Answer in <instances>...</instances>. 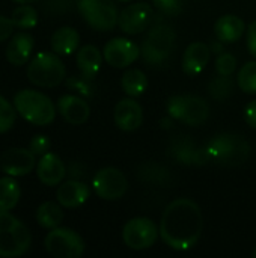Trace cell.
Returning a JSON list of instances; mask_svg holds the SVG:
<instances>
[{
	"mask_svg": "<svg viewBox=\"0 0 256 258\" xmlns=\"http://www.w3.org/2000/svg\"><path fill=\"white\" fill-rule=\"evenodd\" d=\"M204 216L201 207L190 198H177L166 206L160 221L161 240L175 251L193 248L202 234Z\"/></svg>",
	"mask_w": 256,
	"mask_h": 258,
	"instance_id": "1",
	"label": "cell"
},
{
	"mask_svg": "<svg viewBox=\"0 0 256 258\" xmlns=\"http://www.w3.org/2000/svg\"><path fill=\"white\" fill-rule=\"evenodd\" d=\"M17 113L27 122L45 127L56 118V106L50 97L35 89H21L14 97Z\"/></svg>",
	"mask_w": 256,
	"mask_h": 258,
	"instance_id": "2",
	"label": "cell"
},
{
	"mask_svg": "<svg viewBox=\"0 0 256 258\" xmlns=\"http://www.w3.org/2000/svg\"><path fill=\"white\" fill-rule=\"evenodd\" d=\"M177 42V33L170 24L157 23L149 29L140 45L142 59L151 67H161L172 56Z\"/></svg>",
	"mask_w": 256,
	"mask_h": 258,
	"instance_id": "3",
	"label": "cell"
},
{
	"mask_svg": "<svg viewBox=\"0 0 256 258\" xmlns=\"http://www.w3.org/2000/svg\"><path fill=\"white\" fill-rule=\"evenodd\" d=\"M32 245L29 228L9 212L0 210V258L24 255Z\"/></svg>",
	"mask_w": 256,
	"mask_h": 258,
	"instance_id": "4",
	"label": "cell"
},
{
	"mask_svg": "<svg viewBox=\"0 0 256 258\" xmlns=\"http://www.w3.org/2000/svg\"><path fill=\"white\" fill-rule=\"evenodd\" d=\"M27 79L39 88H54L66 77V68L62 59L54 51L36 53L27 65Z\"/></svg>",
	"mask_w": 256,
	"mask_h": 258,
	"instance_id": "5",
	"label": "cell"
},
{
	"mask_svg": "<svg viewBox=\"0 0 256 258\" xmlns=\"http://www.w3.org/2000/svg\"><path fill=\"white\" fill-rule=\"evenodd\" d=\"M207 148L210 162L223 166H237L247 160L250 147L244 138L231 133H220L214 136Z\"/></svg>",
	"mask_w": 256,
	"mask_h": 258,
	"instance_id": "6",
	"label": "cell"
},
{
	"mask_svg": "<svg viewBox=\"0 0 256 258\" xmlns=\"http://www.w3.org/2000/svg\"><path fill=\"white\" fill-rule=\"evenodd\" d=\"M166 109L172 119L195 127L202 125L210 116L208 103L198 95H174L167 100Z\"/></svg>",
	"mask_w": 256,
	"mask_h": 258,
	"instance_id": "7",
	"label": "cell"
},
{
	"mask_svg": "<svg viewBox=\"0 0 256 258\" xmlns=\"http://www.w3.org/2000/svg\"><path fill=\"white\" fill-rule=\"evenodd\" d=\"M77 8L83 20L98 32H110L118 26L119 12L112 0H78Z\"/></svg>",
	"mask_w": 256,
	"mask_h": 258,
	"instance_id": "8",
	"label": "cell"
},
{
	"mask_svg": "<svg viewBox=\"0 0 256 258\" xmlns=\"http://www.w3.org/2000/svg\"><path fill=\"white\" fill-rule=\"evenodd\" d=\"M45 251L54 258H80L84 252V240L69 228H53L44 239Z\"/></svg>",
	"mask_w": 256,
	"mask_h": 258,
	"instance_id": "9",
	"label": "cell"
},
{
	"mask_svg": "<svg viewBox=\"0 0 256 258\" xmlns=\"http://www.w3.org/2000/svg\"><path fill=\"white\" fill-rule=\"evenodd\" d=\"M160 228L149 218H133L122 228V240L125 246L134 251L149 249L155 245Z\"/></svg>",
	"mask_w": 256,
	"mask_h": 258,
	"instance_id": "10",
	"label": "cell"
},
{
	"mask_svg": "<svg viewBox=\"0 0 256 258\" xmlns=\"http://www.w3.org/2000/svg\"><path fill=\"white\" fill-rule=\"evenodd\" d=\"M92 187L98 198L104 201H116L125 195L128 180L125 174L116 168H103L95 174Z\"/></svg>",
	"mask_w": 256,
	"mask_h": 258,
	"instance_id": "11",
	"label": "cell"
},
{
	"mask_svg": "<svg viewBox=\"0 0 256 258\" xmlns=\"http://www.w3.org/2000/svg\"><path fill=\"white\" fill-rule=\"evenodd\" d=\"M154 20H155V14L151 5L140 2L125 6L119 12L118 26L122 32L128 35H137L146 30Z\"/></svg>",
	"mask_w": 256,
	"mask_h": 258,
	"instance_id": "12",
	"label": "cell"
},
{
	"mask_svg": "<svg viewBox=\"0 0 256 258\" xmlns=\"http://www.w3.org/2000/svg\"><path fill=\"white\" fill-rule=\"evenodd\" d=\"M36 163V156L29 148H8L0 154V171L11 177L30 174Z\"/></svg>",
	"mask_w": 256,
	"mask_h": 258,
	"instance_id": "13",
	"label": "cell"
},
{
	"mask_svg": "<svg viewBox=\"0 0 256 258\" xmlns=\"http://www.w3.org/2000/svg\"><path fill=\"white\" fill-rule=\"evenodd\" d=\"M103 56L109 65L125 68L140 56V47L128 38H113L104 45Z\"/></svg>",
	"mask_w": 256,
	"mask_h": 258,
	"instance_id": "14",
	"label": "cell"
},
{
	"mask_svg": "<svg viewBox=\"0 0 256 258\" xmlns=\"http://www.w3.org/2000/svg\"><path fill=\"white\" fill-rule=\"evenodd\" d=\"M115 124L122 132H134L143 122V109L133 98H122L113 110Z\"/></svg>",
	"mask_w": 256,
	"mask_h": 258,
	"instance_id": "15",
	"label": "cell"
},
{
	"mask_svg": "<svg viewBox=\"0 0 256 258\" xmlns=\"http://www.w3.org/2000/svg\"><path fill=\"white\" fill-rule=\"evenodd\" d=\"M36 175L44 186L54 187L62 183L66 175V168L62 159L54 153H47L36 163Z\"/></svg>",
	"mask_w": 256,
	"mask_h": 258,
	"instance_id": "16",
	"label": "cell"
},
{
	"mask_svg": "<svg viewBox=\"0 0 256 258\" xmlns=\"http://www.w3.org/2000/svg\"><path fill=\"white\" fill-rule=\"evenodd\" d=\"M57 110L60 116L71 125L84 124L91 115L88 101L77 95H62L57 100Z\"/></svg>",
	"mask_w": 256,
	"mask_h": 258,
	"instance_id": "17",
	"label": "cell"
},
{
	"mask_svg": "<svg viewBox=\"0 0 256 258\" xmlns=\"http://www.w3.org/2000/svg\"><path fill=\"white\" fill-rule=\"evenodd\" d=\"M169 153L177 162L183 165H204L210 162L207 148H198L196 144H193V141L187 136H178V139L172 142Z\"/></svg>",
	"mask_w": 256,
	"mask_h": 258,
	"instance_id": "18",
	"label": "cell"
},
{
	"mask_svg": "<svg viewBox=\"0 0 256 258\" xmlns=\"http://www.w3.org/2000/svg\"><path fill=\"white\" fill-rule=\"evenodd\" d=\"M91 195V190L86 183L78 180H68L60 183L56 192L57 203L65 209H77L83 206Z\"/></svg>",
	"mask_w": 256,
	"mask_h": 258,
	"instance_id": "19",
	"label": "cell"
},
{
	"mask_svg": "<svg viewBox=\"0 0 256 258\" xmlns=\"http://www.w3.org/2000/svg\"><path fill=\"white\" fill-rule=\"evenodd\" d=\"M210 56L211 48L208 44L201 41L189 44L183 56V71L189 76H198L210 62Z\"/></svg>",
	"mask_w": 256,
	"mask_h": 258,
	"instance_id": "20",
	"label": "cell"
},
{
	"mask_svg": "<svg viewBox=\"0 0 256 258\" xmlns=\"http://www.w3.org/2000/svg\"><path fill=\"white\" fill-rule=\"evenodd\" d=\"M32 50H33V36L26 32H20L14 35L8 42L5 56L11 65L21 67L29 62Z\"/></svg>",
	"mask_w": 256,
	"mask_h": 258,
	"instance_id": "21",
	"label": "cell"
},
{
	"mask_svg": "<svg viewBox=\"0 0 256 258\" xmlns=\"http://www.w3.org/2000/svg\"><path fill=\"white\" fill-rule=\"evenodd\" d=\"M246 24L243 21V18H240L238 15H234V14H226V15H222L216 24H214V33L216 36L223 41V42H228V44H232V42H237L241 39L243 33L246 32Z\"/></svg>",
	"mask_w": 256,
	"mask_h": 258,
	"instance_id": "22",
	"label": "cell"
},
{
	"mask_svg": "<svg viewBox=\"0 0 256 258\" xmlns=\"http://www.w3.org/2000/svg\"><path fill=\"white\" fill-rule=\"evenodd\" d=\"M51 50L57 53L59 56H69L77 51L80 45V35L72 27H60L57 29L50 39Z\"/></svg>",
	"mask_w": 256,
	"mask_h": 258,
	"instance_id": "23",
	"label": "cell"
},
{
	"mask_svg": "<svg viewBox=\"0 0 256 258\" xmlns=\"http://www.w3.org/2000/svg\"><path fill=\"white\" fill-rule=\"evenodd\" d=\"M75 60H77V67H78L81 76L92 80L101 68L103 53L95 45L88 44V45H83L77 51Z\"/></svg>",
	"mask_w": 256,
	"mask_h": 258,
	"instance_id": "24",
	"label": "cell"
},
{
	"mask_svg": "<svg viewBox=\"0 0 256 258\" xmlns=\"http://www.w3.org/2000/svg\"><path fill=\"white\" fill-rule=\"evenodd\" d=\"M35 219L41 228L45 230H53L57 228L62 221H63V210L59 203L53 201H45L42 203L35 213Z\"/></svg>",
	"mask_w": 256,
	"mask_h": 258,
	"instance_id": "25",
	"label": "cell"
},
{
	"mask_svg": "<svg viewBox=\"0 0 256 258\" xmlns=\"http://www.w3.org/2000/svg\"><path fill=\"white\" fill-rule=\"evenodd\" d=\"M21 198V189L14 177L6 175L0 178V210L11 212L14 210Z\"/></svg>",
	"mask_w": 256,
	"mask_h": 258,
	"instance_id": "26",
	"label": "cell"
},
{
	"mask_svg": "<svg viewBox=\"0 0 256 258\" xmlns=\"http://www.w3.org/2000/svg\"><path fill=\"white\" fill-rule=\"evenodd\" d=\"M121 86L124 89V92L130 97H139L142 95L146 88H148V79H146V74L142 71V70H137V68H131V70H127L124 74H122V79H121Z\"/></svg>",
	"mask_w": 256,
	"mask_h": 258,
	"instance_id": "27",
	"label": "cell"
},
{
	"mask_svg": "<svg viewBox=\"0 0 256 258\" xmlns=\"http://www.w3.org/2000/svg\"><path fill=\"white\" fill-rule=\"evenodd\" d=\"M11 20L18 29H32L38 23V12L33 6H30V3H23L12 11Z\"/></svg>",
	"mask_w": 256,
	"mask_h": 258,
	"instance_id": "28",
	"label": "cell"
},
{
	"mask_svg": "<svg viewBox=\"0 0 256 258\" xmlns=\"http://www.w3.org/2000/svg\"><path fill=\"white\" fill-rule=\"evenodd\" d=\"M234 91V82L231 76L214 77L208 85V92L216 101H225Z\"/></svg>",
	"mask_w": 256,
	"mask_h": 258,
	"instance_id": "29",
	"label": "cell"
},
{
	"mask_svg": "<svg viewBox=\"0 0 256 258\" xmlns=\"http://www.w3.org/2000/svg\"><path fill=\"white\" fill-rule=\"evenodd\" d=\"M237 83L241 91L247 94H256V60H250L238 71Z\"/></svg>",
	"mask_w": 256,
	"mask_h": 258,
	"instance_id": "30",
	"label": "cell"
},
{
	"mask_svg": "<svg viewBox=\"0 0 256 258\" xmlns=\"http://www.w3.org/2000/svg\"><path fill=\"white\" fill-rule=\"evenodd\" d=\"M17 109L0 94V133L9 132L17 119Z\"/></svg>",
	"mask_w": 256,
	"mask_h": 258,
	"instance_id": "31",
	"label": "cell"
},
{
	"mask_svg": "<svg viewBox=\"0 0 256 258\" xmlns=\"http://www.w3.org/2000/svg\"><path fill=\"white\" fill-rule=\"evenodd\" d=\"M237 70V57L232 53H220L216 59V71L219 76H232Z\"/></svg>",
	"mask_w": 256,
	"mask_h": 258,
	"instance_id": "32",
	"label": "cell"
},
{
	"mask_svg": "<svg viewBox=\"0 0 256 258\" xmlns=\"http://www.w3.org/2000/svg\"><path fill=\"white\" fill-rule=\"evenodd\" d=\"M155 8L167 17H177L183 12V0H152Z\"/></svg>",
	"mask_w": 256,
	"mask_h": 258,
	"instance_id": "33",
	"label": "cell"
},
{
	"mask_svg": "<svg viewBox=\"0 0 256 258\" xmlns=\"http://www.w3.org/2000/svg\"><path fill=\"white\" fill-rule=\"evenodd\" d=\"M50 147H51V142L47 136L44 135H36L30 139L29 142V150L35 154V156H44L50 151Z\"/></svg>",
	"mask_w": 256,
	"mask_h": 258,
	"instance_id": "34",
	"label": "cell"
},
{
	"mask_svg": "<svg viewBox=\"0 0 256 258\" xmlns=\"http://www.w3.org/2000/svg\"><path fill=\"white\" fill-rule=\"evenodd\" d=\"M68 86L78 91L81 95H86V97H91L92 92H94V86L91 85V79H86V77H71L68 80Z\"/></svg>",
	"mask_w": 256,
	"mask_h": 258,
	"instance_id": "35",
	"label": "cell"
},
{
	"mask_svg": "<svg viewBox=\"0 0 256 258\" xmlns=\"http://www.w3.org/2000/svg\"><path fill=\"white\" fill-rule=\"evenodd\" d=\"M14 27H15V26H14L12 20L0 14V42L6 41V39L12 35Z\"/></svg>",
	"mask_w": 256,
	"mask_h": 258,
	"instance_id": "36",
	"label": "cell"
},
{
	"mask_svg": "<svg viewBox=\"0 0 256 258\" xmlns=\"http://www.w3.org/2000/svg\"><path fill=\"white\" fill-rule=\"evenodd\" d=\"M246 42H247V50L249 53L256 59V20L252 21L247 27V36H246Z\"/></svg>",
	"mask_w": 256,
	"mask_h": 258,
	"instance_id": "37",
	"label": "cell"
},
{
	"mask_svg": "<svg viewBox=\"0 0 256 258\" xmlns=\"http://www.w3.org/2000/svg\"><path fill=\"white\" fill-rule=\"evenodd\" d=\"M244 118H246V122L256 130V100L250 101L246 109H244Z\"/></svg>",
	"mask_w": 256,
	"mask_h": 258,
	"instance_id": "38",
	"label": "cell"
},
{
	"mask_svg": "<svg viewBox=\"0 0 256 258\" xmlns=\"http://www.w3.org/2000/svg\"><path fill=\"white\" fill-rule=\"evenodd\" d=\"M223 41H220L219 38L216 39V41H213V44L210 45V48H211V53H216V54H220V53H223L225 51V47H223Z\"/></svg>",
	"mask_w": 256,
	"mask_h": 258,
	"instance_id": "39",
	"label": "cell"
},
{
	"mask_svg": "<svg viewBox=\"0 0 256 258\" xmlns=\"http://www.w3.org/2000/svg\"><path fill=\"white\" fill-rule=\"evenodd\" d=\"M12 2H15V3H20V5H23V3H33V2H38V0H12Z\"/></svg>",
	"mask_w": 256,
	"mask_h": 258,
	"instance_id": "40",
	"label": "cell"
},
{
	"mask_svg": "<svg viewBox=\"0 0 256 258\" xmlns=\"http://www.w3.org/2000/svg\"><path fill=\"white\" fill-rule=\"evenodd\" d=\"M252 255H253V258H256V249L253 251V254H252Z\"/></svg>",
	"mask_w": 256,
	"mask_h": 258,
	"instance_id": "41",
	"label": "cell"
},
{
	"mask_svg": "<svg viewBox=\"0 0 256 258\" xmlns=\"http://www.w3.org/2000/svg\"><path fill=\"white\" fill-rule=\"evenodd\" d=\"M119 2H130V0H119Z\"/></svg>",
	"mask_w": 256,
	"mask_h": 258,
	"instance_id": "42",
	"label": "cell"
}]
</instances>
